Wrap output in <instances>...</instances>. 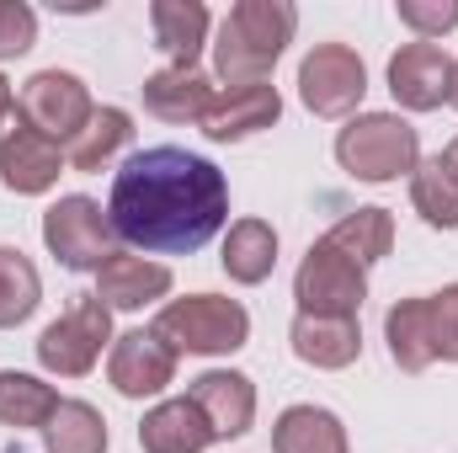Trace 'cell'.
Wrapping results in <instances>:
<instances>
[{
  "instance_id": "6da1fadb",
  "label": "cell",
  "mask_w": 458,
  "mask_h": 453,
  "mask_svg": "<svg viewBox=\"0 0 458 453\" xmlns=\"http://www.w3.org/2000/svg\"><path fill=\"white\" fill-rule=\"evenodd\" d=\"M107 219L113 235H123L128 245L160 256H192L225 229L229 182L214 160L176 144H155L117 166Z\"/></svg>"
},
{
  "instance_id": "7a4b0ae2",
  "label": "cell",
  "mask_w": 458,
  "mask_h": 453,
  "mask_svg": "<svg viewBox=\"0 0 458 453\" xmlns=\"http://www.w3.org/2000/svg\"><path fill=\"white\" fill-rule=\"evenodd\" d=\"M299 11L288 0H240L219 21V43H214V70L229 86H261L283 48L293 43Z\"/></svg>"
},
{
  "instance_id": "3957f363",
  "label": "cell",
  "mask_w": 458,
  "mask_h": 453,
  "mask_svg": "<svg viewBox=\"0 0 458 453\" xmlns=\"http://www.w3.org/2000/svg\"><path fill=\"white\" fill-rule=\"evenodd\" d=\"M149 337L160 346H171L176 357L192 352V357H225V352H240L245 337H250V315L240 299H225V294H187V299H171Z\"/></svg>"
},
{
  "instance_id": "277c9868",
  "label": "cell",
  "mask_w": 458,
  "mask_h": 453,
  "mask_svg": "<svg viewBox=\"0 0 458 453\" xmlns=\"http://www.w3.org/2000/svg\"><path fill=\"white\" fill-rule=\"evenodd\" d=\"M336 160L357 182H400L421 166V139L400 113H357L336 133Z\"/></svg>"
},
{
  "instance_id": "5b68a950",
  "label": "cell",
  "mask_w": 458,
  "mask_h": 453,
  "mask_svg": "<svg viewBox=\"0 0 458 453\" xmlns=\"http://www.w3.org/2000/svg\"><path fill=\"white\" fill-rule=\"evenodd\" d=\"M113 341V310L97 299V294H81L43 337H38V363L48 373H64V379H81L97 368L102 346Z\"/></svg>"
},
{
  "instance_id": "8992f818",
  "label": "cell",
  "mask_w": 458,
  "mask_h": 453,
  "mask_svg": "<svg viewBox=\"0 0 458 453\" xmlns=\"http://www.w3.org/2000/svg\"><path fill=\"white\" fill-rule=\"evenodd\" d=\"M293 299H299V315H346V321H357V310L368 299V278H362V267L352 256H342L326 240H315L304 251L299 272H293Z\"/></svg>"
},
{
  "instance_id": "52a82bcc",
  "label": "cell",
  "mask_w": 458,
  "mask_h": 453,
  "mask_svg": "<svg viewBox=\"0 0 458 453\" xmlns=\"http://www.w3.org/2000/svg\"><path fill=\"white\" fill-rule=\"evenodd\" d=\"M43 245L70 267V272H102V261L113 256V219L102 214L97 198L70 192L43 214Z\"/></svg>"
},
{
  "instance_id": "ba28073f",
  "label": "cell",
  "mask_w": 458,
  "mask_h": 453,
  "mask_svg": "<svg viewBox=\"0 0 458 453\" xmlns=\"http://www.w3.org/2000/svg\"><path fill=\"white\" fill-rule=\"evenodd\" d=\"M368 91V70L346 43H315L299 64V97L315 117H346Z\"/></svg>"
},
{
  "instance_id": "9c48e42d",
  "label": "cell",
  "mask_w": 458,
  "mask_h": 453,
  "mask_svg": "<svg viewBox=\"0 0 458 453\" xmlns=\"http://www.w3.org/2000/svg\"><path fill=\"white\" fill-rule=\"evenodd\" d=\"M91 91L81 75L70 70H38L27 86H21V117L48 139V144H70L86 123H91Z\"/></svg>"
},
{
  "instance_id": "30bf717a",
  "label": "cell",
  "mask_w": 458,
  "mask_h": 453,
  "mask_svg": "<svg viewBox=\"0 0 458 453\" xmlns=\"http://www.w3.org/2000/svg\"><path fill=\"white\" fill-rule=\"evenodd\" d=\"M64 171V155L59 144H48L27 117L16 113L5 128H0V182L16 192V198H38L59 182Z\"/></svg>"
},
{
  "instance_id": "8fae6325",
  "label": "cell",
  "mask_w": 458,
  "mask_h": 453,
  "mask_svg": "<svg viewBox=\"0 0 458 453\" xmlns=\"http://www.w3.org/2000/svg\"><path fill=\"white\" fill-rule=\"evenodd\" d=\"M389 91L405 113H432L454 97V59L437 43H405L389 59Z\"/></svg>"
},
{
  "instance_id": "7c38bea8",
  "label": "cell",
  "mask_w": 458,
  "mask_h": 453,
  "mask_svg": "<svg viewBox=\"0 0 458 453\" xmlns=\"http://www.w3.org/2000/svg\"><path fill=\"white\" fill-rule=\"evenodd\" d=\"M187 400L208 416L214 443L245 438L250 422H256V384H250L245 373H234V368H208V373H198L192 389H187Z\"/></svg>"
},
{
  "instance_id": "4fadbf2b",
  "label": "cell",
  "mask_w": 458,
  "mask_h": 453,
  "mask_svg": "<svg viewBox=\"0 0 458 453\" xmlns=\"http://www.w3.org/2000/svg\"><path fill=\"white\" fill-rule=\"evenodd\" d=\"M277 117H283L277 86H267V81L261 86H219L208 113H203V133L214 144H234V139H250V133L272 128Z\"/></svg>"
},
{
  "instance_id": "5bb4252c",
  "label": "cell",
  "mask_w": 458,
  "mask_h": 453,
  "mask_svg": "<svg viewBox=\"0 0 458 453\" xmlns=\"http://www.w3.org/2000/svg\"><path fill=\"white\" fill-rule=\"evenodd\" d=\"M107 379H113L117 395H128V400L160 395V389L176 379V352H171V346H160L149 331H128V337L113 341Z\"/></svg>"
},
{
  "instance_id": "9a60e30c",
  "label": "cell",
  "mask_w": 458,
  "mask_h": 453,
  "mask_svg": "<svg viewBox=\"0 0 458 453\" xmlns=\"http://www.w3.org/2000/svg\"><path fill=\"white\" fill-rule=\"evenodd\" d=\"M165 294H171V267L128 256V251H113L102 261V272H97V299L107 310H144V304H155Z\"/></svg>"
},
{
  "instance_id": "2e32d148",
  "label": "cell",
  "mask_w": 458,
  "mask_h": 453,
  "mask_svg": "<svg viewBox=\"0 0 458 453\" xmlns=\"http://www.w3.org/2000/svg\"><path fill=\"white\" fill-rule=\"evenodd\" d=\"M155 48L171 59V70H198V54L208 48V5L203 0H155Z\"/></svg>"
},
{
  "instance_id": "e0dca14e",
  "label": "cell",
  "mask_w": 458,
  "mask_h": 453,
  "mask_svg": "<svg viewBox=\"0 0 458 453\" xmlns=\"http://www.w3.org/2000/svg\"><path fill=\"white\" fill-rule=\"evenodd\" d=\"M288 341H293V357L310 368H352L362 357V331L346 315H299Z\"/></svg>"
},
{
  "instance_id": "ac0fdd59",
  "label": "cell",
  "mask_w": 458,
  "mask_h": 453,
  "mask_svg": "<svg viewBox=\"0 0 458 453\" xmlns=\"http://www.w3.org/2000/svg\"><path fill=\"white\" fill-rule=\"evenodd\" d=\"M214 102V81L203 70H155L144 81V113H155L160 123H203Z\"/></svg>"
},
{
  "instance_id": "d6986e66",
  "label": "cell",
  "mask_w": 458,
  "mask_h": 453,
  "mask_svg": "<svg viewBox=\"0 0 458 453\" xmlns=\"http://www.w3.org/2000/svg\"><path fill=\"white\" fill-rule=\"evenodd\" d=\"M139 443L144 453H203L214 443V427L192 400H165L139 422Z\"/></svg>"
},
{
  "instance_id": "ffe728a7",
  "label": "cell",
  "mask_w": 458,
  "mask_h": 453,
  "mask_svg": "<svg viewBox=\"0 0 458 453\" xmlns=\"http://www.w3.org/2000/svg\"><path fill=\"white\" fill-rule=\"evenodd\" d=\"M225 272L234 283H245V288H256V283H267L272 278V267H277V229L267 225V219H234L225 235Z\"/></svg>"
},
{
  "instance_id": "44dd1931",
  "label": "cell",
  "mask_w": 458,
  "mask_h": 453,
  "mask_svg": "<svg viewBox=\"0 0 458 453\" xmlns=\"http://www.w3.org/2000/svg\"><path fill=\"white\" fill-rule=\"evenodd\" d=\"M272 453H346L342 416L320 406H288L272 427Z\"/></svg>"
},
{
  "instance_id": "7402d4cb",
  "label": "cell",
  "mask_w": 458,
  "mask_h": 453,
  "mask_svg": "<svg viewBox=\"0 0 458 453\" xmlns=\"http://www.w3.org/2000/svg\"><path fill=\"white\" fill-rule=\"evenodd\" d=\"M411 203L432 229H458V166L448 155H432L411 171Z\"/></svg>"
},
{
  "instance_id": "603a6c76",
  "label": "cell",
  "mask_w": 458,
  "mask_h": 453,
  "mask_svg": "<svg viewBox=\"0 0 458 453\" xmlns=\"http://www.w3.org/2000/svg\"><path fill=\"white\" fill-rule=\"evenodd\" d=\"M384 341H389V357L405 373H427L437 363L432 357V331H427V299H400L384 315Z\"/></svg>"
},
{
  "instance_id": "cb8c5ba5",
  "label": "cell",
  "mask_w": 458,
  "mask_h": 453,
  "mask_svg": "<svg viewBox=\"0 0 458 453\" xmlns=\"http://www.w3.org/2000/svg\"><path fill=\"white\" fill-rule=\"evenodd\" d=\"M43 449L48 453H107V422L97 406L86 400H59V411L43 427Z\"/></svg>"
},
{
  "instance_id": "d4e9b609",
  "label": "cell",
  "mask_w": 458,
  "mask_h": 453,
  "mask_svg": "<svg viewBox=\"0 0 458 453\" xmlns=\"http://www.w3.org/2000/svg\"><path fill=\"white\" fill-rule=\"evenodd\" d=\"M326 245H336L357 267H373L394 245V219H389V209H357V214H346L342 225H331Z\"/></svg>"
},
{
  "instance_id": "484cf974",
  "label": "cell",
  "mask_w": 458,
  "mask_h": 453,
  "mask_svg": "<svg viewBox=\"0 0 458 453\" xmlns=\"http://www.w3.org/2000/svg\"><path fill=\"white\" fill-rule=\"evenodd\" d=\"M59 411V389L43 384L38 373H0V422L5 427H48V416Z\"/></svg>"
},
{
  "instance_id": "4316f807",
  "label": "cell",
  "mask_w": 458,
  "mask_h": 453,
  "mask_svg": "<svg viewBox=\"0 0 458 453\" xmlns=\"http://www.w3.org/2000/svg\"><path fill=\"white\" fill-rule=\"evenodd\" d=\"M128 139H133V117L123 113V107H97L91 123L70 139V166L75 171H102Z\"/></svg>"
},
{
  "instance_id": "83f0119b",
  "label": "cell",
  "mask_w": 458,
  "mask_h": 453,
  "mask_svg": "<svg viewBox=\"0 0 458 453\" xmlns=\"http://www.w3.org/2000/svg\"><path fill=\"white\" fill-rule=\"evenodd\" d=\"M43 299V278L38 267L16 251V245H0V331L21 326Z\"/></svg>"
},
{
  "instance_id": "f1b7e54d",
  "label": "cell",
  "mask_w": 458,
  "mask_h": 453,
  "mask_svg": "<svg viewBox=\"0 0 458 453\" xmlns=\"http://www.w3.org/2000/svg\"><path fill=\"white\" fill-rule=\"evenodd\" d=\"M427 331H432V357L458 363V283L427 294Z\"/></svg>"
},
{
  "instance_id": "f546056e",
  "label": "cell",
  "mask_w": 458,
  "mask_h": 453,
  "mask_svg": "<svg viewBox=\"0 0 458 453\" xmlns=\"http://www.w3.org/2000/svg\"><path fill=\"white\" fill-rule=\"evenodd\" d=\"M394 11H400V21H405L421 43H432V38H443V32L458 27V0H400Z\"/></svg>"
},
{
  "instance_id": "4dcf8cb0",
  "label": "cell",
  "mask_w": 458,
  "mask_h": 453,
  "mask_svg": "<svg viewBox=\"0 0 458 453\" xmlns=\"http://www.w3.org/2000/svg\"><path fill=\"white\" fill-rule=\"evenodd\" d=\"M38 43V11L21 0H0V59H21Z\"/></svg>"
},
{
  "instance_id": "1f68e13d",
  "label": "cell",
  "mask_w": 458,
  "mask_h": 453,
  "mask_svg": "<svg viewBox=\"0 0 458 453\" xmlns=\"http://www.w3.org/2000/svg\"><path fill=\"white\" fill-rule=\"evenodd\" d=\"M16 113H21V102H16V91H11V81L0 75V128H5V123H11Z\"/></svg>"
},
{
  "instance_id": "d6a6232c",
  "label": "cell",
  "mask_w": 458,
  "mask_h": 453,
  "mask_svg": "<svg viewBox=\"0 0 458 453\" xmlns=\"http://www.w3.org/2000/svg\"><path fill=\"white\" fill-rule=\"evenodd\" d=\"M443 155H448V160H454V166H458V139H454V144H448V150H443Z\"/></svg>"
},
{
  "instance_id": "836d02e7",
  "label": "cell",
  "mask_w": 458,
  "mask_h": 453,
  "mask_svg": "<svg viewBox=\"0 0 458 453\" xmlns=\"http://www.w3.org/2000/svg\"><path fill=\"white\" fill-rule=\"evenodd\" d=\"M448 102H454V107H458V64H454V97H448Z\"/></svg>"
}]
</instances>
